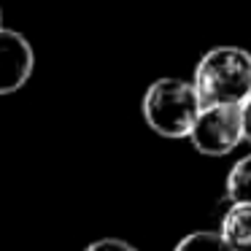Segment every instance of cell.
Returning a JSON list of instances; mask_svg holds the SVG:
<instances>
[{
	"mask_svg": "<svg viewBox=\"0 0 251 251\" xmlns=\"http://www.w3.org/2000/svg\"><path fill=\"white\" fill-rule=\"evenodd\" d=\"M192 87L200 105H240L251 95V51L213 46L197 62Z\"/></svg>",
	"mask_w": 251,
	"mask_h": 251,
	"instance_id": "1",
	"label": "cell"
},
{
	"mask_svg": "<svg viewBox=\"0 0 251 251\" xmlns=\"http://www.w3.org/2000/svg\"><path fill=\"white\" fill-rule=\"evenodd\" d=\"M192 81L184 78H157L143 95V119L162 138H186L200 114Z\"/></svg>",
	"mask_w": 251,
	"mask_h": 251,
	"instance_id": "2",
	"label": "cell"
},
{
	"mask_svg": "<svg viewBox=\"0 0 251 251\" xmlns=\"http://www.w3.org/2000/svg\"><path fill=\"white\" fill-rule=\"evenodd\" d=\"M186 138L205 157H224L243 141L240 108L238 105H202Z\"/></svg>",
	"mask_w": 251,
	"mask_h": 251,
	"instance_id": "3",
	"label": "cell"
},
{
	"mask_svg": "<svg viewBox=\"0 0 251 251\" xmlns=\"http://www.w3.org/2000/svg\"><path fill=\"white\" fill-rule=\"evenodd\" d=\"M35 51L22 33L0 27V95L19 92L30 81Z\"/></svg>",
	"mask_w": 251,
	"mask_h": 251,
	"instance_id": "4",
	"label": "cell"
},
{
	"mask_svg": "<svg viewBox=\"0 0 251 251\" xmlns=\"http://www.w3.org/2000/svg\"><path fill=\"white\" fill-rule=\"evenodd\" d=\"M219 235L229 251H251V205H229Z\"/></svg>",
	"mask_w": 251,
	"mask_h": 251,
	"instance_id": "5",
	"label": "cell"
},
{
	"mask_svg": "<svg viewBox=\"0 0 251 251\" xmlns=\"http://www.w3.org/2000/svg\"><path fill=\"white\" fill-rule=\"evenodd\" d=\"M227 200L229 205H251V154L240 157L227 173Z\"/></svg>",
	"mask_w": 251,
	"mask_h": 251,
	"instance_id": "6",
	"label": "cell"
},
{
	"mask_svg": "<svg viewBox=\"0 0 251 251\" xmlns=\"http://www.w3.org/2000/svg\"><path fill=\"white\" fill-rule=\"evenodd\" d=\"M173 251H229V246L213 229H197V232L184 235Z\"/></svg>",
	"mask_w": 251,
	"mask_h": 251,
	"instance_id": "7",
	"label": "cell"
},
{
	"mask_svg": "<svg viewBox=\"0 0 251 251\" xmlns=\"http://www.w3.org/2000/svg\"><path fill=\"white\" fill-rule=\"evenodd\" d=\"M84 251H138V249L122 238H100V240H92Z\"/></svg>",
	"mask_w": 251,
	"mask_h": 251,
	"instance_id": "8",
	"label": "cell"
},
{
	"mask_svg": "<svg viewBox=\"0 0 251 251\" xmlns=\"http://www.w3.org/2000/svg\"><path fill=\"white\" fill-rule=\"evenodd\" d=\"M240 108V130H243V141L251 143V95L238 105Z\"/></svg>",
	"mask_w": 251,
	"mask_h": 251,
	"instance_id": "9",
	"label": "cell"
},
{
	"mask_svg": "<svg viewBox=\"0 0 251 251\" xmlns=\"http://www.w3.org/2000/svg\"><path fill=\"white\" fill-rule=\"evenodd\" d=\"M0 27H3V8H0Z\"/></svg>",
	"mask_w": 251,
	"mask_h": 251,
	"instance_id": "10",
	"label": "cell"
}]
</instances>
